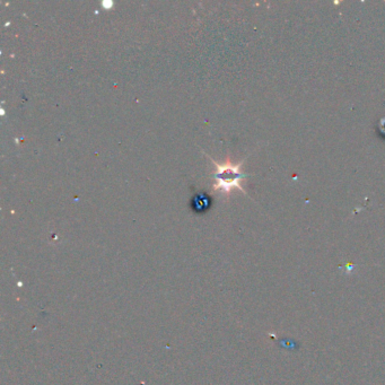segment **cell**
Masks as SVG:
<instances>
[{
	"label": "cell",
	"instance_id": "6da1fadb",
	"mask_svg": "<svg viewBox=\"0 0 385 385\" xmlns=\"http://www.w3.org/2000/svg\"><path fill=\"white\" fill-rule=\"evenodd\" d=\"M210 158V157H209ZM211 159V158H210ZM212 163L216 167L214 172V185L212 189L214 191H223L224 193L229 194L233 189H238L242 192H245L243 186L241 185V182L243 179L248 178V174H244L241 171V166L243 165V162L235 164L231 163V160H226L225 163H217L214 159H211Z\"/></svg>",
	"mask_w": 385,
	"mask_h": 385
},
{
	"label": "cell",
	"instance_id": "7a4b0ae2",
	"mask_svg": "<svg viewBox=\"0 0 385 385\" xmlns=\"http://www.w3.org/2000/svg\"><path fill=\"white\" fill-rule=\"evenodd\" d=\"M190 208L196 214H205L210 209L212 205V197L205 191H198L190 199Z\"/></svg>",
	"mask_w": 385,
	"mask_h": 385
}]
</instances>
